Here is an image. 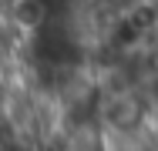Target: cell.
<instances>
[{
	"label": "cell",
	"mask_w": 158,
	"mask_h": 151,
	"mask_svg": "<svg viewBox=\"0 0 158 151\" xmlns=\"http://www.w3.org/2000/svg\"><path fill=\"white\" fill-rule=\"evenodd\" d=\"M17 20L24 27H37L40 20H47V3L44 0H20L17 3Z\"/></svg>",
	"instance_id": "obj_1"
},
{
	"label": "cell",
	"mask_w": 158,
	"mask_h": 151,
	"mask_svg": "<svg viewBox=\"0 0 158 151\" xmlns=\"http://www.w3.org/2000/svg\"><path fill=\"white\" fill-rule=\"evenodd\" d=\"M108 118L114 121L118 128H125V124H131V121L138 118V108H135V101H125V97H118V101L108 108Z\"/></svg>",
	"instance_id": "obj_2"
}]
</instances>
